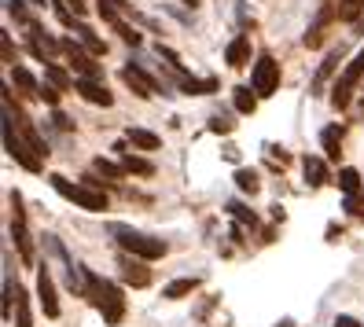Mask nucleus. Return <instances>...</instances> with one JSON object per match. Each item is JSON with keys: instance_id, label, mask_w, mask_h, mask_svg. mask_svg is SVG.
<instances>
[{"instance_id": "obj_22", "label": "nucleus", "mask_w": 364, "mask_h": 327, "mask_svg": "<svg viewBox=\"0 0 364 327\" xmlns=\"http://www.w3.org/2000/svg\"><path fill=\"white\" fill-rule=\"evenodd\" d=\"M45 85H52V89H59V92H70L74 89V81L67 77V70H59L55 63H48V67H45Z\"/></svg>"}, {"instance_id": "obj_25", "label": "nucleus", "mask_w": 364, "mask_h": 327, "mask_svg": "<svg viewBox=\"0 0 364 327\" xmlns=\"http://www.w3.org/2000/svg\"><path fill=\"white\" fill-rule=\"evenodd\" d=\"M74 33H77V41H81V45L89 48L92 55H103V52H107V45H103V41H100L89 26H85V23H77V26H74Z\"/></svg>"}, {"instance_id": "obj_37", "label": "nucleus", "mask_w": 364, "mask_h": 327, "mask_svg": "<svg viewBox=\"0 0 364 327\" xmlns=\"http://www.w3.org/2000/svg\"><path fill=\"white\" fill-rule=\"evenodd\" d=\"M63 4H67V8H70V11L77 15V18H81L85 11H89V8H85V0H63Z\"/></svg>"}, {"instance_id": "obj_33", "label": "nucleus", "mask_w": 364, "mask_h": 327, "mask_svg": "<svg viewBox=\"0 0 364 327\" xmlns=\"http://www.w3.org/2000/svg\"><path fill=\"white\" fill-rule=\"evenodd\" d=\"M232 129H235V122H232V114H213L210 118V133H232Z\"/></svg>"}, {"instance_id": "obj_8", "label": "nucleus", "mask_w": 364, "mask_h": 327, "mask_svg": "<svg viewBox=\"0 0 364 327\" xmlns=\"http://www.w3.org/2000/svg\"><path fill=\"white\" fill-rule=\"evenodd\" d=\"M11 210H15V217H11V239H15V247H18V254H23V261H26V265H30V261H33V243H30V232H26L23 195H18V191H11Z\"/></svg>"}, {"instance_id": "obj_42", "label": "nucleus", "mask_w": 364, "mask_h": 327, "mask_svg": "<svg viewBox=\"0 0 364 327\" xmlns=\"http://www.w3.org/2000/svg\"><path fill=\"white\" fill-rule=\"evenodd\" d=\"M184 4H188V8H199V0H184Z\"/></svg>"}, {"instance_id": "obj_32", "label": "nucleus", "mask_w": 364, "mask_h": 327, "mask_svg": "<svg viewBox=\"0 0 364 327\" xmlns=\"http://www.w3.org/2000/svg\"><path fill=\"white\" fill-rule=\"evenodd\" d=\"M342 210H346L350 217H364V191H353L342 199Z\"/></svg>"}, {"instance_id": "obj_38", "label": "nucleus", "mask_w": 364, "mask_h": 327, "mask_svg": "<svg viewBox=\"0 0 364 327\" xmlns=\"http://www.w3.org/2000/svg\"><path fill=\"white\" fill-rule=\"evenodd\" d=\"M331 327H360V320H357V316H335Z\"/></svg>"}, {"instance_id": "obj_16", "label": "nucleus", "mask_w": 364, "mask_h": 327, "mask_svg": "<svg viewBox=\"0 0 364 327\" xmlns=\"http://www.w3.org/2000/svg\"><path fill=\"white\" fill-rule=\"evenodd\" d=\"M302 173H306L309 188L328 184V166H324V159H316V155H306V159H302Z\"/></svg>"}, {"instance_id": "obj_11", "label": "nucleus", "mask_w": 364, "mask_h": 327, "mask_svg": "<svg viewBox=\"0 0 364 327\" xmlns=\"http://www.w3.org/2000/svg\"><path fill=\"white\" fill-rule=\"evenodd\" d=\"M122 81L129 85V89L140 96V100H151L155 92H159V81L151 77V74H144L136 63H129V67H122Z\"/></svg>"}, {"instance_id": "obj_41", "label": "nucleus", "mask_w": 364, "mask_h": 327, "mask_svg": "<svg viewBox=\"0 0 364 327\" xmlns=\"http://www.w3.org/2000/svg\"><path fill=\"white\" fill-rule=\"evenodd\" d=\"M357 30H360V33H364V15H360V18H357Z\"/></svg>"}, {"instance_id": "obj_12", "label": "nucleus", "mask_w": 364, "mask_h": 327, "mask_svg": "<svg viewBox=\"0 0 364 327\" xmlns=\"http://www.w3.org/2000/svg\"><path fill=\"white\" fill-rule=\"evenodd\" d=\"M37 301H41V309H45V316L48 320H55L63 309H59V298H55V283H52V272H48V265L37 272Z\"/></svg>"}, {"instance_id": "obj_29", "label": "nucleus", "mask_w": 364, "mask_h": 327, "mask_svg": "<svg viewBox=\"0 0 364 327\" xmlns=\"http://www.w3.org/2000/svg\"><path fill=\"white\" fill-rule=\"evenodd\" d=\"M92 169L100 173V177H111V181H122V177H125V166H114L111 159H103V155L92 162Z\"/></svg>"}, {"instance_id": "obj_10", "label": "nucleus", "mask_w": 364, "mask_h": 327, "mask_svg": "<svg viewBox=\"0 0 364 327\" xmlns=\"http://www.w3.org/2000/svg\"><path fill=\"white\" fill-rule=\"evenodd\" d=\"M118 269H122V272H118L122 283H129V287H147V283H151V272H147V261H144V257H133V254L122 250Z\"/></svg>"}, {"instance_id": "obj_31", "label": "nucleus", "mask_w": 364, "mask_h": 327, "mask_svg": "<svg viewBox=\"0 0 364 327\" xmlns=\"http://www.w3.org/2000/svg\"><path fill=\"white\" fill-rule=\"evenodd\" d=\"M338 188L346 191V195H353V191H360V173L357 169H338Z\"/></svg>"}, {"instance_id": "obj_30", "label": "nucleus", "mask_w": 364, "mask_h": 327, "mask_svg": "<svg viewBox=\"0 0 364 327\" xmlns=\"http://www.w3.org/2000/svg\"><path fill=\"white\" fill-rule=\"evenodd\" d=\"M235 184H240V191H247V195H258V188H262V181H258L254 169H240L235 173Z\"/></svg>"}, {"instance_id": "obj_18", "label": "nucleus", "mask_w": 364, "mask_h": 327, "mask_svg": "<svg viewBox=\"0 0 364 327\" xmlns=\"http://www.w3.org/2000/svg\"><path fill=\"white\" fill-rule=\"evenodd\" d=\"M225 63H228V67H247V63H250V41L235 37L232 45L225 48Z\"/></svg>"}, {"instance_id": "obj_43", "label": "nucleus", "mask_w": 364, "mask_h": 327, "mask_svg": "<svg viewBox=\"0 0 364 327\" xmlns=\"http://www.w3.org/2000/svg\"><path fill=\"white\" fill-rule=\"evenodd\" d=\"M280 327H291V320H284V323H280Z\"/></svg>"}, {"instance_id": "obj_26", "label": "nucleus", "mask_w": 364, "mask_h": 327, "mask_svg": "<svg viewBox=\"0 0 364 327\" xmlns=\"http://www.w3.org/2000/svg\"><path fill=\"white\" fill-rule=\"evenodd\" d=\"M15 327H33V316H30V298H26V291L18 287V294H15Z\"/></svg>"}, {"instance_id": "obj_9", "label": "nucleus", "mask_w": 364, "mask_h": 327, "mask_svg": "<svg viewBox=\"0 0 364 327\" xmlns=\"http://www.w3.org/2000/svg\"><path fill=\"white\" fill-rule=\"evenodd\" d=\"M59 45H63V55L70 59V67H74V70H77L81 77H92V81L100 77V63H92L96 55H92L89 48H81L77 41H70V37H63Z\"/></svg>"}, {"instance_id": "obj_4", "label": "nucleus", "mask_w": 364, "mask_h": 327, "mask_svg": "<svg viewBox=\"0 0 364 327\" xmlns=\"http://www.w3.org/2000/svg\"><path fill=\"white\" fill-rule=\"evenodd\" d=\"M360 77H364V48L346 63V70H342L338 81H335V89H331V107H335V111H346V107H350V100H353V92H357V85H360Z\"/></svg>"}, {"instance_id": "obj_34", "label": "nucleus", "mask_w": 364, "mask_h": 327, "mask_svg": "<svg viewBox=\"0 0 364 327\" xmlns=\"http://www.w3.org/2000/svg\"><path fill=\"white\" fill-rule=\"evenodd\" d=\"M228 213L235 217V221H243V225H254V213L247 206H240V203H228Z\"/></svg>"}, {"instance_id": "obj_5", "label": "nucleus", "mask_w": 364, "mask_h": 327, "mask_svg": "<svg viewBox=\"0 0 364 327\" xmlns=\"http://www.w3.org/2000/svg\"><path fill=\"white\" fill-rule=\"evenodd\" d=\"M250 89L258 92V96H272L276 89H280V63H276L269 52H262V55H258V63H254Z\"/></svg>"}, {"instance_id": "obj_21", "label": "nucleus", "mask_w": 364, "mask_h": 327, "mask_svg": "<svg viewBox=\"0 0 364 327\" xmlns=\"http://www.w3.org/2000/svg\"><path fill=\"white\" fill-rule=\"evenodd\" d=\"M320 144H324V155L331 162H338V155H342V129L338 125H328L324 133H320Z\"/></svg>"}, {"instance_id": "obj_23", "label": "nucleus", "mask_w": 364, "mask_h": 327, "mask_svg": "<svg viewBox=\"0 0 364 327\" xmlns=\"http://www.w3.org/2000/svg\"><path fill=\"white\" fill-rule=\"evenodd\" d=\"M181 89L188 96H210V92H218V81L206 77V81H196V77H181Z\"/></svg>"}, {"instance_id": "obj_1", "label": "nucleus", "mask_w": 364, "mask_h": 327, "mask_svg": "<svg viewBox=\"0 0 364 327\" xmlns=\"http://www.w3.org/2000/svg\"><path fill=\"white\" fill-rule=\"evenodd\" d=\"M85 294H89V301L100 309L103 323L118 327V323L125 320V294H122L118 283H111V279H100L96 272L85 269Z\"/></svg>"}, {"instance_id": "obj_17", "label": "nucleus", "mask_w": 364, "mask_h": 327, "mask_svg": "<svg viewBox=\"0 0 364 327\" xmlns=\"http://www.w3.org/2000/svg\"><path fill=\"white\" fill-rule=\"evenodd\" d=\"M114 151H118V159H122L125 173H136V177H151V173H155V166H151V162H147V159H140V155H129V151H125L122 144H118Z\"/></svg>"}, {"instance_id": "obj_14", "label": "nucleus", "mask_w": 364, "mask_h": 327, "mask_svg": "<svg viewBox=\"0 0 364 327\" xmlns=\"http://www.w3.org/2000/svg\"><path fill=\"white\" fill-rule=\"evenodd\" d=\"M338 63H342V48H331V52H328V59L320 63L316 77H313V96H320V92H324V85H328V77L338 70Z\"/></svg>"}, {"instance_id": "obj_2", "label": "nucleus", "mask_w": 364, "mask_h": 327, "mask_svg": "<svg viewBox=\"0 0 364 327\" xmlns=\"http://www.w3.org/2000/svg\"><path fill=\"white\" fill-rule=\"evenodd\" d=\"M48 181H52V188H55L67 203H74V206H81V210H89V213H103V210H107V195L96 188V181L74 184V181H67V177H59V173H52Z\"/></svg>"}, {"instance_id": "obj_28", "label": "nucleus", "mask_w": 364, "mask_h": 327, "mask_svg": "<svg viewBox=\"0 0 364 327\" xmlns=\"http://www.w3.org/2000/svg\"><path fill=\"white\" fill-rule=\"evenodd\" d=\"M360 15H364V0H342V4H338V18H342V23H353L357 26Z\"/></svg>"}, {"instance_id": "obj_6", "label": "nucleus", "mask_w": 364, "mask_h": 327, "mask_svg": "<svg viewBox=\"0 0 364 327\" xmlns=\"http://www.w3.org/2000/svg\"><path fill=\"white\" fill-rule=\"evenodd\" d=\"M4 151L8 155L23 166V169H30V173H41V159L30 151V144L23 140V136H15V122L4 114Z\"/></svg>"}, {"instance_id": "obj_40", "label": "nucleus", "mask_w": 364, "mask_h": 327, "mask_svg": "<svg viewBox=\"0 0 364 327\" xmlns=\"http://www.w3.org/2000/svg\"><path fill=\"white\" fill-rule=\"evenodd\" d=\"M225 159H228V162H240V147L228 144V147H225Z\"/></svg>"}, {"instance_id": "obj_39", "label": "nucleus", "mask_w": 364, "mask_h": 327, "mask_svg": "<svg viewBox=\"0 0 364 327\" xmlns=\"http://www.w3.org/2000/svg\"><path fill=\"white\" fill-rule=\"evenodd\" d=\"M52 122H55V125L63 129V133H70V129H74V122H70L67 114H59V111H55V118H52Z\"/></svg>"}, {"instance_id": "obj_24", "label": "nucleus", "mask_w": 364, "mask_h": 327, "mask_svg": "<svg viewBox=\"0 0 364 327\" xmlns=\"http://www.w3.org/2000/svg\"><path fill=\"white\" fill-rule=\"evenodd\" d=\"M232 100H235V111L240 114H254V107H258V92H250L247 85H240V89L232 92Z\"/></svg>"}, {"instance_id": "obj_19", "label": "nucleus", "mask_w": 364, "mask_h": 327, "mask_svg": "<svg viewBox=\"0 0 364 327\" xmlns=\"http://www.w3.org/2000/svg\"><path fill=\"white\" fill-rule=\"evenodd\" d=\"M11 81L18 85V92H23V96H30V100L37 96L41 100V85H37V77L26 67H11Z\"/></svg>"}, {"instance_id": "obj_7", "label": "nucleus", "mask_w": 364, "mask_h": 327, "mask_svg": "<svg viewBox=\"0 0 364 327\" xmlns=\"http://www.w3.org/2000/svg\"><path fill=\"white\" fill-rule=\"evenodd\" d=\"M96 11H100L103 23H107V26H111V30H114V33L125 41V45H133V48L140 45V33H136V30H133L129 23H125V18H122L125 11L114 4V0H96Z\"/></svg>"}, {"instance_id": "obj_36", "label": "nucleus", "mask_w": 364, "mask_h": 327, "mask_svg": "<svg viewBox=\"0 0 364 327\" xmlns=\"http://www.w3.org/2000/svg\"><path fill=\"white\" fill-rule=\"evenodd\" d=\"M41 100H45L48 107H59L63 92H59V89H52V85H41Z\"/></svg>"}, {"instance_id": "obj_3", "label": "nucleus", "mask_w": 364, "mask_h": 327, "mask_svg": "<svg viewBox=\"0 0 364 327\" xmlns=\"http://www.w3.org/2000/svg\"><path fill=\"white\" fill-rule=\"evenodd\" d=\"M111 235L118 239V247L133 257H144V261H155V257H166V243L155 235H144L129 225H111Z\"/></svg>"}, {"instance_id": "obj_27", "label": "nucleus", "mask_w": 364, "mask_h": 327, "mask_svg": "<svg viewBox=\"0 0 364 327\" xmlns=\"http://www.w3.org/2000/svg\"><path fill=\"white\" fill-rule=\"evenodd\" d=\"M328 18H331V11L324 8V11H320V18L309 26V33H306V48H320V45H324V23H328Z\"/></svg>"}, {"instance_id": "obj_20", "label": "nucleus", "mask_w": 364, "mask_h": 327, "mask_svg": "<svg viewBox=\"0 0 364 327\" xmlns=\"http://www.w3.org/2000/svg\"><path fill=\"white\" fill-rule=\"evenodd\" d=\"M196 287H199V279H196V276H188V279H173V283H166V287H162V298L181 301V298H188Z\"/></svg>"}, {"instance_id": "obj_13", "label": "nucleus", "mask_w": 364, "mask_h": 327, "mask_svg": "<svg viewBox=\"0 0 364 327\" xmlns=\"http://www.w3.org/2000/svg\"><path fill=\"white\" fill-rule=\"evenodd\" d=\"M74 92H77L81 100L96 103V107H111V103H114V96L107 92V85H100V81H92V77H77V81H74Z\"/></svg>"}, {"instance_id": "obj_15", "label": "nucleus", "mask_w": 364, "mask_h": 327, "mask_svg": "<svg viewBox=\"0 0 364 327\" xmlns=\"http://www.w3.org/2000/svg\"><path fill=\"white\" fill-rule=\"evenodd\" d=\"M125 140H129L133 147H140V151H159V147H162V140L151 133V129H140V125L125 129Z\"/></svg>"}, {"instance_id": "obj_35", "label": "nucleus", "mask_w": 364, "mask_h": 327, "mask_svg": "<svg viewBox=\"0 0 364 327\" xmlns=\"http://www.w3.org/2000/svg\"><path fill=\"white\" fill-rule=\"evenodd\" d=\"M0 52H4V63H8V67H18V63H15V52H11V33H0Z\"/></svg>"}, {"instance_id": "obj_44", "label": "nucleus", "mask_w": 364, "mask_h": 327, "mask_svg": "<svg viewBox=\"0 0 364 327\" xmlns=\"http://www.w3.org/2000/svg\"><path fill=\"white\" fill-rule=\"evenodd\" d=\"M33 4H45V0H33Z\"/></svg>"}]
</instances>
